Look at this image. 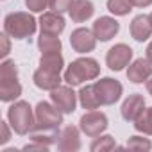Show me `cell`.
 Listing matches in <instances>:
<instances>
[{
    "mask_svg": "<svg viewBox=\"0 0 152 152\" xmlns=\"http://www.w3.org/2000/svg\"><path fill=\"white\" fill-rule=\"evenodd\" d=\"M61 124H63V113L56 106H50L48 102H38L34 109V127L31 131V140L48 147L52 143H57L59 140L57 129Z\"/></svg>",
    "mask_w": 152,
    "mask_h": 152,
    "instance_id": "cell-1",
    "label": "cell"
},
{
    "mask_svg": "<svg viewBox=\"0 0 152 152\" xmlns=\"http://www.w3.org/2000/svg\"><path fill=\"white\" fill-rule=\"evenodd\" d=\"M100 66L93 57H79L72 61V64L64 72V81L70 86H79L86 81H93L99 77Z\"/></svg>",
    "mask_w": 152,
    "mask_h": 152,
    "instance_id": "cell-2",
    "label": "cell"
},
{
    "mask_svg": "<svg viewBox=\"0 0 152 152\" xmlns=\"http://www.w3.org/2000/svg\"><path fill=\"white\" fill-rule=\"evenodd\" d=\"M22 95V84L18 83V68L15 61L6 59L0 64V100L11 102Z\"/></svg>",
    "mask_w": 152,
    "mask_h": 152,
    "instance_id": "cell-3",
    "label": "cell"
},
{
    "mask_svg": "<svg viewBox=\"0 0 152 152\" xmlns=\"http://www.w3.org/2000/svg\"><path fill=\"white\" fill-rule=\"evenodd\" d=\"M4 31L15 39H25L36 32V20L29 13H11L4 20Z\"/></svg>",
    "mask_w": 152,
    "mask_h": 152,
    "instance_id": "cell-4",
    "label": "cell"
},
{
    "mask_svg": "<svg viewBox=\"0 0 152 152\" xmlns=\"http://www.w3.org/2000/svg\"><path fill=\"white\" fill-rule=\"evenodd\" d=\"M7 120L11 129L16 134H27L32 131L34 127V115H32V107L29 106V102L25 100H18L15 102L9 109H7Z\"/></svg>",
    "mask_w": 152,
    "mask_h": 152,
    "instance_id": "cell-5",
    "label": "cell"
},
{
    "mask_svg": "<svg viewBox=\"0 0 152 152\" xmlns=\"http://www.w3.org/2000/svg\"><path fill=\"white\" fill-rule=\"evenodd\" d=\"M93 88H95V93L100 100V106H111V104L118 102L122 97V91H124L122 84L111 77H104V79L97 81L93 84Z\"/></svg>",
    "mask_w": 152,
    "mask_h": 152,
    "instance_id": "cell-6",
    "label": "cell"
},
{
    "mask_svg": "<svg viewBox=\"0 0 152 152\" xmlns=\"http://www.w3.org/2000/svg\"><path fill=\"white\" fill-rule=\"evenodd\" d=\"M79 127H81V131L86 136H91V138L100 136L107 129V116L104 113H100V111L91 109L90 113H86V115L81 116Z\"/></svg>",
    "mask_w": 152,
    "mask_h": 152,
    "instance_id": "cell-7",
    "label": "cell"
},
{
    "mask_svg": "<svg viewBox=\"0 0 152 152\" xmlns=\"http://www.w3.org/2000/svg\"><path fill=\"white\" fill-rule=\"evenodd\" d=\"M52 104L61 111V113H73L75 104H77V95L73 93L72 86H57L56 90L50 91Z\"/></svg>",
    "mask_w": 152,
    "mask_h": 152,
    "instance_id": "cell-8",
    "label": "cell"
},
{
    "mask_svg": "<svg viewBox=\"0 0 152 152\" xmlns=\"http://www.w3.org/2000/svg\"><path fill=\"white\" fill-rule=\"evenodd\" d=\"M131 59H132V48L127 47L125 43H118V45L111 47L109 52H107V56H106L107 66L111 70H115V72L124 70L131 63Z\"/></svg>",
    "mask_w": 152,
    "mask_h": 152,
    "instance_id": "cell-9",
    "label": "cell"
},
{
    "mask_svg": "<svg viewBox=\"0 0 152 152\" xmlns=\"http://www.w3.org/2000/svg\"><path fill=\"white\" fill-rule=\"evenodd\" d=\"M70 45L75 52H79V54H84V52H91L97 45V36L93 31L90 29H75L70 36Z\"/></svg>",
    "mask_w": 152,
    "mask_h": 152,
    "instance_id": "cell-10",
    "label": "cell"
},
{
    "mask_svg": "<svg viewBox=\"0 0 152 152\" xmlns=\"http://www.w3.org/2000/svg\"><path fill=\"white\" fill-rule=\"evenodd\" d=\"M152 75V63L148 59H136L132 61V64H129V70H127V79L134 84H141L145 81L150 79Z\"/></svg>",
    "mask_w": 152,
    "mask_h": 152,
    "instance_id": "cell-11",
    "label": "cell"
},
{
    "mask_svg": "<svg viewBox=\"0 0 152 152\" xmlns=\"http://www.w3.org/2000/svg\"><path fill=\"white\" fill-rule=\"evenodd\" d=\"M57 148L63 152H75L81 148V138H79V129L68 125L59 132V140H57Z\"/></svg>",
    "mask_w": 152,
    "mask_h": 152,
    "instance_id": "cell-12",
    "label": "cell"
},
{
    "mask_svg": "<svg viewBox=\"0 0 152 152\" xmlns=\"http://www.w3.org/2000/svg\"><path fill=\"white\" fill-rule=\"evenodd\" d=\"M118 31H120V23L109 16H100L93 23V32H95L97 39H100V41H109Z\"/></svg>",
    "mask_w": 152,
    "mask_h": 152,
    "instance_id": "cell-13",
    "label": "cell"
},
{
    "mask_svg": "<svg viewBox=\"0 0 152 152\" xmlns=\"http://www.w3.org/2000/svg\"><path fill=\"white\" fill-rule=\"evenodd\" d=\"M143 109H145V99H143L141 95L134 93V95H129V97L124 100L120 111H122L124 120H127V122H134V120L143 113Z\"/></svg>",
    "mask_w": 152,
    "mask_h": 152,
    "instance_id": "cell-14",
    "label": "cell"
},
{
    "mask_svg": "<svg viewBox=\"0 0 152 152\" xmlns=\"http://www.w3.org/2000/svg\"><path fill=\"white\" fill-rule=\"evenodd\" d=\"M39 27H41V32H45V34L59 36L64 31V18L61 16V13H56V11L43 13L39 18Z\"/></svg>",
    "mask_w": 152,
    "mask_h": 152,
    "instance_id": "cell-15",
    "label": "cell"
},
{
    "mask_svg": "<svg viewBox=\"0 0 152 152\" xmlns=\"http://www.w3.org/2000/svg\"><path fill=\"white\" fill-rule=\"evenodd\" d=\"M68 13H70V18L75 23H81V22H86L93 16L95 7L91 4V0H73Z\"/></svg>",
    "mask_w": 152,
    "mask_h": 152,
    "instance_id": "cell-16",
    "label": "cell"
},
{
    "mask_svg": "<svg viewBox=\"0 0 152 152\" xmlns=\"http://www.w3.org/2000/svg\"><path fill=\"white\" fill-rule=\"evenodd\" d=\"M34 84L41 90H56L61 84V73H54L43 68H38L34 72Z\"/></svg>",
    "mask_w": 152,
    "mask_h": 152,
    "instance_id": "cell-17",
    "label": "cell"
},
{
    "mask_svg": "<svg viewBox=\"0 0 152 152\" xmlns=\"http://www.w3.org/2000/svg\"><path fill=\"white\" fill-rule=\"evenodd\" d=\"M150 34H152V23L148 16L140 15L131 22V36L136 41H145L150 38Z\"/></svg>",
    "mask_w": 152,
    "mask_h": 152,
    "instance_id": "cell-18",
    "label": "cell"
},
{
    "mask_svg": "<svg viewBox=\"0 0 152 152\" xmlns=\"http://www.w3.org/2000/svg\"><path fill=\"white\" fill-rule=\"evenodd\" d=\"M39 68L48 70V72H54V73H61V70H63V56H61V52L41 54Z\"/></svg>",
    "mask_w": 152,
    "mask_h": 152,
    "instance_id": "cell-19",
    "label": "cell"
},
{
    "mask_svg": "<svg viewBox=\"0 0 152 152\" xmlns=\"http://www.w3.org/2000/svg\"><path fill=\"white\" fill-rule=\"evenodd\" d=\"M79 100H81V106L84 109H97L100 106V100L95 93V88L93 86H84L81 88L79 91Z\"/></svg>",
    "mask_w": 152,
    "mask_h": 152,
    "instance_id": "cell-20",
    "label": "cell"
},
{
    "mask_svg": "<svg viewBox=\"0 0 152 152\" xmlns=\"http://www.w3.org/2000/svg\"><path fill=\"white\" fill-rule=\"evenodd\" d=\"M38 47L41 50V54H48V52H61V41L57 36L54 34H45L41 32L39 39H38Z\"/></svg>",
    "mask_w": 152,
    "mask_h": 152,
    "instance_id": "cell-21",
    "label": "cell"
},
{
    "mask_svg": "<svg viewBox=\"0 0 152 152\" xmlns=\"http://www.w3.org/2000/svg\"><path fill=\"white\" fill-rule=\"evenodd\" d=\"M134 129L143 134H152V107L143 109V113L134 120Z\"/></svg>",
    "mask_w": 152,
    "mask_h": 152,
    "instance_id": "cell-22",
    "label": "cell"
},
{
    "mask_svg": "<svg viewBox=\"0 0 152 152\" xmlns=\"http://www.w3.org/2000/svg\"><path fill=\"white\" fill-rule=\"evenodd\" d=\"M132 4L129 2V0H107V9L116 15V16H125L129 15Z\"/></svg>",
    "mask_w": 152,
    "mask_h": 152,
    "instance_id": "cell-23",
    "label": "cell"
},
{
    "mask_svg": "<svg viewBox=\"0 0 152 152\" xmlns=\"http://www.w3.org/2000/svg\"><path fill=\"white\" fill-rule=\"evenodd\" d=\"M113 148H116V143H115L113 136H100V138H97L91 143V150L93 152H109Z\"/></svg>",
    "mask_w": 152,
    "mask_h": 152,
    "instance_id": "cell-24",
    "label": "cell"
},
{
    "mask_svg": "<svg viewBox=\"0 0 152 152\" xmlns=\"http://www.w3.org/2000/svg\"><path fill=\"white\" fill-rule=\"evenodd\" d=\"M125 148H129V150H138V152H148V150L152 148V143H150L147 138H141V136H132V138L127 141Z\"/></svg>",
    "mask_w": 152,
    "mask_h": 152,
    "instance_id": "cell-25",
    "label": "cell"
},
{
    "mask_svg": "<svg viewBox=\"0 0 152 152\" xmlns=\"http://www.w3.org/2000/svg\"><path fill=\"white\" fill-rule=\"evenodd\" d=\"M73 0H48V7L56 13H64L70 9Z\"/></svg>",
    "mask_w": 152,
    "mask_h": 152,
    "instance_id": "cell-26",
    "label": "cell"
},
{
    "mask_svg": "<svg viewBox=\"0 0 152 152\" xmlns=\"http://www.w3.org/2000/svg\"><path fill=\"white\" fill-rule=\"evenodd\" d=\"M25 6L32 13H41L48 6V0H25Z\"/></svg>",
    "mask_w": 152,
    "mask_h": 152,
    "instance_id": "cell-27",
    "label": "cell"
},
{
    "mask_svg": "<svg viewBox=\"0 0 152 152\" xmlns=\"http://www.w3.org/2000/svg\"><path fill=\"white\" fill-rule=\"evenodd\" d=\"M0 131H2V136H0V145H6V143L9 141V138H11L7 122H0Z\"/></svg>",
    "mask_w": 152,
    "mask_h": 152,
    "instance_id": "cell-28",
    "label": "cell"
},
{
    "mask_svg": "<svg viewBox=\"0 0 152 152\" xmlns=\"http://www.w3.org/2000/svg\"><path fill=\"white\" fill-rule=\"evenodd\" d=\"M7 36H9L7 32L0 36V39H2V50H0V56H2V57H6L9 54V38Z\"/></svg>",
    "mask_w": 152,
    "mask_h": 152,
    "instance_id": "cell-29",
    "label": "cell"
},
{
    "mask_svg": "<svg viewBox=\"0 0 152 152\" xmlns=\"http://www.w3.org/2000/svg\"><path fill=\"white\" fill-rule=\"evenodd\" d=\"M23 150H43V152H47V150H48V145H43V143L34 141L32 145H25Z\"/></svg>",
    "mask_w": 152,
    "mask_h": 152,
    "instance_id": "cell-30",
    "label": "cell"
},
{
    "mask_svg": "<svg viewBox=\"0 0 152 152\" xmlns=\"http://www.w3.org/2000/svg\"><path fill=\"white\" fill-rule=\"evenodd\" d=\"M129 2L132 6H136V7H147V6L152 4V0H129Z\"/></svg>",
    "mask_w": 152,
    "mask_h": 152,
    "instance_id": "cell-31",
    "label": "cell"
},
{
    "mask_svg": "<svg viewBox=\"0 0 152 152\" xmlns=\"http://www.w3.org/2000/svg\"><path fill=\"white\" fill-rule=\"evenodd\" d=\"M147 59L152 63V41H150V45L147 47Z\"/></svg>",
    "mask_w": 152,
    "mask_h": 152,
    "instance_id": "cell-32",
    "label": "cell"
},
{
    "mask_svg": "<svg viewBox=\"0 0 152 152\" xmlns=\"http://www.w3.org/2000/svg\"><path fill=\"white\" fill-rule=\"evenodd\" d=\"M147 91L152 95V79H150V81H147Z\"/></svg>",
    "mask_w": 152,
    "mask_h": 152,
    "instance_id": "cell-33",
    "label": "cell"
},
{
    "mask_svg": "<svg viewBox=\"0 0 152 152\" xmlns=\"http://www.w3.org/2000/svg\"><path fill=\"white\" fill-rule=\"evenodd\" d=\"M148 18H150V23H152V13H150V16H148Z\"/></svg>",
    "mask_w": 152,
    "mask_h": 152,
    "instance_id": "cell-34",
    "label": "cell"
}]
</instances>
